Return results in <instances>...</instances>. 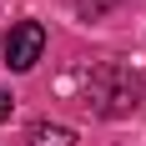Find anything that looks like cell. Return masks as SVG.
Segmentation results:
<instances>
[{"label":"cell","instance_id":"5b68a950","mask_svg":"<svg viewBox=\"0 0 146 146\" xmlns=\"http://www.w3.org/2000/svg\"><path fill=\"white\" fill-rule=\"evenodd\" d=\"M10 111H15V96H10V91H0V121H10Z\"/></svg>","mask_w":146,"mask_h":146},{"label":"cell","instance_id":"3957f363","mask_svg":"<svg viewBox=\"0 0 146 146\" xmlns=\"http://www.w3.org/2000/svg\"><path fill=\"white\" fill-rule=\"evenodd\" d=\"M25 146H76V131H71V126H50V121H40V126H30Z\"/></svg>","mask_w":146,"mask_h":146},{"label":"cell","instance_id":"6da1fadb","mask_svg":"<svg viewBox=\"0 0 146 146\" xmlns=\"http://www.w3.org/2000/svg\"><path fill=\"white\" fill-rule=\"evenodd\" d=\"M141 96H146L141 76L131 66H121V60H106L86 76V106L101 111V116H131L141 106Z\"/></svg>","mask_w":146,"mask_h":146},{"label":"cell","instance_id":"7a4b0ae2","mask_svg":"<svg viewBox=\"0 0 146 146\" xmlns=\"http://www.w3.org/2000/svg\"><path fill=\"white\" fill-rule=\"evenodd\" d=\"M45 56V25L40 20H15L5 30V66L10 71H30Z\"/></svg>","mask_w":146,"mask_h":146},{"label":"cell","instance_id":"277c9868","mask_svg":"<svg viewBox=\"0 0 146 146\" xmlns=\"http://www.w3.org/2000/svg\"><path fill=\"white\" fill-rule=\"evenodd\" d=\"M116 5H121V0H76V10L86 15V20H101V15L116 10Z\"/></svg>","mask_w":146,"mask_h":146}]
</instances>
